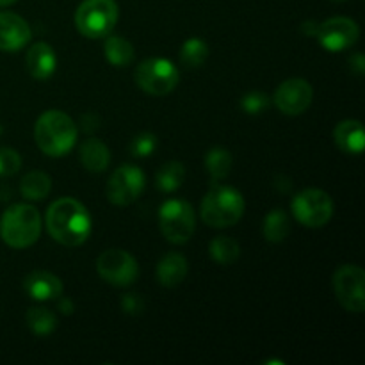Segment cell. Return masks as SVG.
I'll return each mask as SVG.
<instances>
[{
  "label": "cell",
  "instance_id": "obj_1",
  "mask_svg": "<svg viewBox=\"0 0 365 365\" xmlns=\"http://www.w3.org/2000/svg\"><path fill=\"white\" fill-rule=\"evenodd\" d=\"M46 230L59 245L75 248L88 241L91 234V216L75 198H61L46 210Z\"/></svg>",
  "mask_w": 365,
  "mask_h": 365
},
{
  "label": "cell",
  "instance_id": "obj_2",
  "mask_svg": "<svg viewBox=\"0 0 365 365\" xmlns=\"http://www.w3.org/2000/svg\"><path fill=\"white\" fill-rule=\"evenodd\" d=\"M78 128L63 110H46L34 125V139L38 148L48 157H63L77 143Z\"/></svg>",
  "mask_w": 365,
  "mask_h": 365
},
{
  "label": "cell",
  "instance_id": "obj_3",
  "mask_svg": "<svg viewBox=\"0 0 365 365\" xmlns=\"http://www.w3.org/2000/svg\"><path fill=\"white\" fill-rule=\"evenodd\" d=\"M0 235L11 248L21 250L34 245L41 235V216L38 209L25 203L9 207L2 216Z\"/></svg>",
  "mask_w": 365,
  "mask_h": 365
},
{
  "label": "cell",
  "instance_id": "obj_4",
  "mask_svg": "<svg viewBox=\"0 0 365 365\" xmlns=\"http://www.w3.org/2000/svg\"><path fill=\"white\" fill-rule=\"evenodd\" d=\"M245 214V198L228 185H214L202 202V220L207 227H234Z\"/></svg>",
  "mask_w": 365,
  "mask_h": 365
},
{
  "label": "cell",
  "instance_id": "obj_5",
  "mask_svg": "<svg viewBox=\"0 0 365 365\" xmlns=\"http://www.w3.org/2000/svg\"><path fill=\"white\" fill-rule=\"evenodd\" d=\"M118 14L114 0H84L75 13V27L84 38H106L113 32Z\"/></svg>",
  "mask_w": 365,
  "mask_h": 365
},
{
  "label": "cell",
  "instance_id": "obj_6",
  "mask_svg": "<svg viewBox=\"0 0 365 365\" xmlns=\"http://www.w3.org/2000/svg\"><path fill=\"white\" fill-rule=\"evenodd\" d=\"M135 84L152 96H164L170 95L177 88L180 81L178 68L171 61L163 59V57H153L146 59L135 68Z\"/></svg>",
  "mask_w": 365,
  "mask_h": 365
},
{
  "label": "cell",
  "instance_id": "obj_7",
  "mask_svg": "<svg viewBox=\"0 0 365 365\" xmlns=\"http://www.w3.org/2000/svg\"><path fill=\"white\" fill-rule=\"evenodd\" d=\"M159 225L168 241L173 245H184L195 234V210L185 200H168L159 210Z\"/></svg>",
  "mask_w": 365,
  "mask_h": 365
},
{
  "label": "cell",
  "instance_id": "obj_8",
  "mask_svg": "<svg viewBox=\"0 0 365 365\" xmlns=\"http://www.w3.org/2000/svg\"><path fill=\"white\" fill-rule=\"evenodd\" d=\"M292 214L303 227L321 228L334 216V202L321 189H305L292 198Z\"/></svg>",
  "mask_w": 365,
  "mask_h": 365
},
{
  "label": "cell",
  "instance_id": "obj_9",
  "mask_svg": "<svg viewBox=\"0 0 365 365\" xmlns=\"http://www.w3.org/2000/svg\"><path fill=\"white\" fill-rule=\"evenodd\" d=\"M334 292L337 302L349 312L365 310V273L360 266L346 264L334 274Z\"/></svg>",
  "mask_w": 365,
  "mask_h": 365
},
{
  "label": "cell",
  "instance_id": "obj_10",
  "mask_svg": "<svg viewBox=\"0 0 365 365\" xmlns=\"http://www.w3.org/2000/svg\"><path fill=\"white\" fill-rule=\"evenodd\" d=\"M146 185L145 173L138 166L123 164L113 171L107 182V198L113 205H132L143 195Z\"/></svg>",
  "mask_w": 365,
  "mask_h": 365
},
{
  "label": "cell",
  "instance_id": "obj_11",
  "mask_svg": "<svg viewBox=\"0 0 365 365\" xmlns=\"http://www.w3.org/2000/svg\"><path fill=\"white\" fill-rule=\"evenodd\" d=\"M96 271L114 287H128L139 277L138 262L125 250H106L96 260Z\"/></svg>",
  "mask_w": 365,
  "mask_h": 365
},
{
  "label": "cell",
  "instance_id": "obj_12",
  "mask_svg": "<svg viewBox=\"0 0 365 365\" xmlns=\"http://www.w3.org/2000/svg\"><path fill=\"white\" fill-rule=\"evenodd\" d=\"M316 38L328 52H342L359 41L360 29L351 18L335 16L317 25Z\"/></svg>",
  "mask_w": 365,
  "mask_h": 365
},
{
  "label": "cell",
  "instance_id": "obj_13",
  "mask_svg": "<svg viewBox=\"0 0 365 365\" xmlns=\"http://www.w3.org/2000/svg\"><path fill=\"white\" fill-rule=\"evenodd\" d=\"M312 96L314 89L305 78H289L277 88L273 103L287 116H298L309 109Z\"/></svg>",
  "mask_w": 365,
  "mask_h": 365
},
{
  "label": "cell",
  "instance_id": "obj_14",
  "mask_svg": "<svg viewBox=\"0 0 365 365\" xmlns=\"http://www.w3.org/2000/svg\"><path fill=\"white\" fill-rule=\"evenodd\" d=\"M31 27L21 16L2 11L0 13V50L18 52L31 41Z\"/></svg>",
  "mask_w": 365,
  "mask_h": 365
},
{
  "label": "cell",
  "instance_id": "obj_15",
  "mask_svg": "<svg viewBox=\"0 0 365 365\" xmlns=\"http://www.w3.org/2000/svg\"><path fill=\"white\" fill-rule=\"evenodd\" d=\"M24 289L36 302H50L63 294V282L48 271H34L25 277Z\"/></svg>",
  "mask_w": 365,
  "mask_h": 365
},
{
  "label": "cell",
  "instance_id": "obj_16",
  "mask_svg": "<svg viewBox=\"0 0 365 365\" xmlns=\"http://www.w3.org/2000/svg\"><path fill=\"white\" fill-rule=\"evenodd\" d=\"M56 52L46 43H36L27 52V70L36 81H48L56 73Z\"/></svg>",
  "mask_w": 365,
  "mask_h": 365
},
{
  "label": "cell",
  "instance_id": "obj_17",
  "mask_svg": "<svg viewBox=\"0 0 365 365\" xmlns=\"http://www.w3.org/2000/svg\"><path fill=\"white\" fill-rule=\"evenodd\" d=\"M335 145L344 153L360 155L365 146L364 127L359 120H344L334 130Z\"/></svg>",
  "mask_w": 365,
  "mask_h": 365
},
{
  "label": "cell",
  "instance_id": "obj_18",
  "mask_svg": "<svg viewBox=\"0 0 365 365\" xmlns=\"http://www.w3.org/2000/svg\"><path fill=\"white\" fill-rule=\"evenodd\" d=\"M185 274H187V260L177 252L164 255L157 266V280L163 287H177L185 280Z\"/></svg>",
  "mask_w": 365,
  "mask_h": 365
},
{
  "label": "cell",
  "instance_id": "obj_19",
  "mask_svg": "<svg viewBox=\"0 0 365 365\" xmlns=\"http://www.w3.org/2000/svg\"><path fill=\"white\" fill-rule=\"evenodd\" d=\"M78 159H81L82 166L91 173H102L107 170L110 163V152L100 139L88 138L81 145V152H78Z\"/></svg>",
  "mask_w": 365,
  "mask_h": 365
},
{
  "label": "cell",
  "instance_id": "obj_20",
  "mask_svg": "<svg viewBox=\"0 0 365 365\" xmlns=\"http://www.w3.org/2000/svg\"><path fill=\"white\" fill-rule=\"evenodd\" d=\"M103 52H106V59L116 68L128 66L134 61V46L121 36H106Z\"/></svg>",
  "mask_w": 365,
  "mask_h": 365
},
{
  "label": "cell",
  "instance_id": "obj_21",
  "mask_svg": "<svg viewBox=\"0 0 365 365\" xmlns=\"http://www.w3.org/2000/svg\"><path fill=\"white\" fill-rule=\"evenodd\" d=\"M25 321H27V327L31 328V331L34 335H50L57 327V317L52 310H48L46 307H32L25 314Z\"/></svg>",
  "mask_w": 365,
  "mask_h": 365
},
{
  "label": "cell",
  "instance_id": "obj_22",
  "mask_svg": "<svg viewBox=\"0 0 365 365\" xmlns=\"http://www.w3.org/2000/svg\"><path fill=\"white\" fill-rule=\"evenodd\" d=\"M291 232V223H289V216L280 209L271 210L266 216L262 225L264 237L269 242H282Z\"/></svg>",
  "mask_w": 365,
  "mask_h": 365
},
{
  "label": "cell",
  "instance_id": "obj_23",
  "mask_svg": "<svg viewBox=\"0 0 365 365\" xmlns=\"http://www.w3.org/2000/svg\"><path fill=\"white\" fill-rule=\"evenodd\" d=\"M185 178V168L182 163H177V160H171V163H166L159 171H157L155 184L157 189L163 192H173L184 184Z\"/></svg>",
  "mask_w": 365,
  "mask_h": 365
},
{
  "label": "cell",
  "instance_id": "obj_24",
  "mask_svg": "<svg viewBox=\"0 0 365 365\" xmlns=\"http://www.w3.org/2000/svg\"><path fill=\"white\" fill-rule=\"evenodd\" d=\"M50 189H52V180L43 171H31L24 177L20 184L21 195L27 200H43L48 196Z\"/></svg>",
  "mask_w": 365,
  "mask_h": 365
},
{
  "label": "cell",
  "instance_id": "obj_25",
  "mask_svg": "<svg viewBox=\"0 0 365 365\" xmlns=\"http://www.w3.org/2000/svg\"><path fill=\"white\" fill-rule=\"evenodd\" d=\"M209 253L216 262L223 264V266H230L239 259L241 253V246L235 239L227 237V235H220L214 237L209 245Z\"/></svg>",
  "mask_w": 365,
  "mask_h": 365
},
{
  "label": "cell",
  "instance_id": "obj_26",
  "mask_svg": "<svg viewBox=\"0 0 365 365\" xmlns=\"http://www.w3.org/2000/svg\"><path fill=\"white\" fill-rule=\"evenodd\" d=\"M205 168L209 171L210 177L214 178V182L223 180V178L228 177L232 170V155L227 148H221V146H216V148L210 150L205 155Z\"/></svg>",
  "mask_w": 365,
  "mask_h": 365
},
{
  "label": "cell",
  "instance_id": "obj_27",
  "mask_svg": "<svg viewBox=\"0 0 365 365\" xmlns=\"http://www.w3.org/2000/svg\"><path fill=\"white\" fill-rule=\"evenodd\" d=\"M209 57V46L203 39L189 38L180 48V61L187 68H200Z\"/></svg>",
  "mask_w": 365,
  "mask_h": 365
},
{
  "label": "cell",
  "instance_id": "obj_28",
  "mask_svg": "<svg viewBox=\"0 0 365 365\" xmlns=\"http://www.w3.org/2000/svg\"><path fill=\"white\" fill-rule=\"evenodd\" d=\"M271 100L262 91H250L241 98V107L246 114H260L269 109Z\"/></svg>",
  "mask_w": 365,
  "mask_h": 365
},
{
  "label": "cell",
  "instance_id": "obj_29",
  "mask_svg": "<svg viewBox=\"0 0 365 365\" xmlns=\"http://www.w3.org/2000/svg\"><path fill=\"white\" fill-rule=\"evenodd\" d=\"M157 150V138L150 132L135 135L130 145V153L134 157H150Z\"/></svg>",
  "mask_w": 365,
  "mask_h": 365
},
{
  "label": "cell",
  "instance_id": "obj_30",
  "mask_svg": "<svg viewBox=\"0 0 365 365\" xmlns=\"http://www.w3.org/2000/svg\"><path fill=\"white\" fill-rule=\"evenodd\" d=\"M21 166V157L13 148H0V177H11Z\"/></svg>",
  "mask_w": 365,
  "mask_h": 365
},
{
  "label": "cell",
  "instance_id": "obj_31",
  "mask_svg": "<svg viewBox=\"0 0 365 365\" xmlns=\"http://www.w3.org/2000/svg\"><path fill=\"white\" fill-rule=\"evenodd\" d=\"M121 309L123 312L130 314V316H135V314H141L143 309H145V303L139 298L138 294H125L121 298Z\"/></svg>",
  "mask_w": 365,
  "mask_h": 365
},
{
  "label": "cell",
  "instance_id": "obj_32",
  "mask_svg": "<svg viewBox=\"0 0 365 365\" xmlns=\"http://www.w3.org/2000/svg\"><path fill=\"white\" fill-rule=\"evenodd\" d=\"M81 125L88 134H93L98 128V116H95V114H84Z\"/></svg>",
  "mask_w": 365,
  "mask_h": 365
},
{
  "label": "cell",
  "instance_id": "obj_33",
  "mask_svg": "<svg viewBox=\"0 0 365 365\" xmlns=\"http://www.w3.org/2000/svg\"><path fill=\"white\" fill-rule=\"evenodd\" d=\"M349 64H351V68L356 71V73H364L365 71V59L362 53H355V56L349 59Z\"/></svg>",
  "mask_w": 365,
  "mask_h": 365
},
{
  "label": "cell",
  "instance_id": "obj_34",
  "mask_svg": "<svg viewBox=\"0 0 365 365\" xmlns=\"http://www.w3.org/2000/svg\"><path fill=\"white\" fill-rule=\"evenodd\" d=\"M59 310L63 314H68L70 316L71 312H73V303H71L70 298H61L59 299Z\"/></svg>",
  "mask_w": 365,
  "mask_h": 365
},
{
  "label": "cell",
  "instance_id": "obj_35",
  "mask_svg": "<svg viewBox=\"0 0 365 365\" xmlns=\"http://www.w3.org/2000/svg\"><path fill=\"white\" fill-rule=\"evenodd\" d=\"M14 2H16V0H0V7L11 6V4H14Z\"/></svg>",
  "mask_w": 365,
  "mask_h": 365
},
{
  "label": "cell",
  "instance_id": "obj_36",
  "mask_svg": "<svg viewBox=\"0 0 365 365\" xmlns=\"http://www.w3.org/2000/svg\"><path fill=\"white\" fill-rule=\"evenodd\" d=\"M331 2H344V0H331Z\"/></svg>",
  "mask_w": 365,
  "mask_h": 365
}]
</instances>
